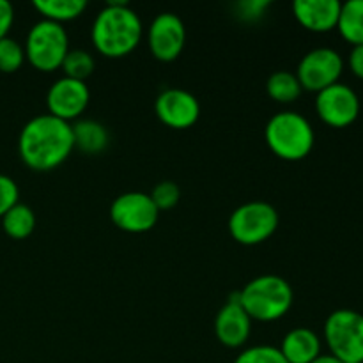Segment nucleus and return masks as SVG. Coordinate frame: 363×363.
Masks as SVG:
<instances>
[{
	"mask_svg": "<svg viewBox=\"0 0 363 363\" xmlns=\"http://www.w3.org/2000/svg\"><path fill=\"white\" fill-rule=\"evenodd\" d=\"M2 227L4 233L13 240H25L30 236L35 229V215L28 206L20 204L9 209L6 215L2 216Z\"/></svg>",
	"mask_w": 363,
	"mask_h": 363,
	"instance_id": "21",
	"label": "nucleus"
},
{
	"mask_svg": "<svg viewBox=\"0 0 363 363\" xmlns=\"http://www.w3.org/2000/svg\"><path fill=\"white\" fill-rule=\"evenodd\" d=\"M34 7L43 20L62 25L64 21H73L85 13V0H34Z\"/></svg>",
	"mask_w": 363,
	"mask_h": 363,
	"instance_id": "19",
	"label": "nucleus"
},
{
	"mask_svg": "<svg viewBox=\"0 0 363 363\" xmlns=\"http://www.w3.org/2000/svg\"><path fill=\"white\" fill-rule=\"evenodd\" d=\"M25 62V48L13 38L0 39V71L14 73Z\"/></svg>",
	"mask_w": 363,
	"mask_h": 363,
	"instance_id": "23",
	"label": "nucleus"
},
{
	"mask_svg": "<svg viewBox=\"0 0 363 363\" xmlns=\"http://www.w3.org/2000/svg\"><path fill=\"white\" fill-rule=\"evenodd\" d=\"M144 35L140 16L124 2H108L94 18L91 39L96 52L121 59L133 52Z\"/></svg>",
	"mask_w": 363,
	"mask_h": 363,
	"instance_id": "2",
	"label": "nucleus"
},
{
	"mask_svg": "<svg viewBox=\"0 0 363 363\" xmlns=\"http://www.w3.org/2000/svg\"><path fill=\"white\" fill-rule=\"evenodd\" d=\"M266 92L273 101L280 103V105H289V103L296 101L301 96L303 89H301L300 80H298L296 73L291 71H275L272 77L266 82Z\"/></svg>",
	"mask_w": 363,
	"mask_h": 363,
	"instance_id": "20",
	"label": "nucleus"
},
{
	"mask_svg": "<svg viewBox=\"0 0 363 363\" xmlns=\"http://www.w3.org/2000/svg\"><path fill=\"white\" fill-rule=\"evenodd\" d=\"M312 363H344V362H340L339 358H335V357H333V354H330V353L328 354H323L321 353Z\"/></svg>",
	"mask_w": 363,
	"mask_h": 363,
	"instance_id": "29",
	"label": "nucleus"
},
{
	"mask_svg": "<svg viewBox=\"0 0 363 363\" xmlns=\"http://www.w3.org/2000/svg\"><path fill=\"white\" fill-rule=\"evenodd\" d=\"M60 69L64 71V77L85 82L94 73L96 60L92 53L85 52V50H69Z\"/></svg>",
	"mask_w": 363,
	"mask_h": 363,
	"instance_id": "22",
	"label": "nucleus"
},
{
	"mask_svg": "<svg viewBox=\"0 0 363 363\" xmlns=\"http://www.w3.org/2000/svg\"><path fill=\"white\" fill-rule=\"evenodd\" d=\"M89 101H91V92L85 82L67 77L59 78L46 94V106H48L50 116L66 121V123L78 119L85 112Z\"/></svg>",
	"mask_w": 363,
	"mask_h": 363,
	"instance_id": "12",
	"label": "nucleus"
},
{
	"mask_svg": "<svg viewBox=\"0 0 363 363\" xmlns=\"http://www.w3.org/2000/svg\"><path fill=\"white\" fill-rule=\"evenodd\" d=\"M287 363H312L321 354V339L311 328H294L279 347Z\"/></svg>",
	"mask_w": 363,
	"mask_h": 363,
	"instance_id": "16",
	"label": "nucleus"
},
{
	"mask_svg": "<svg viewBox=\"0 0 363 363\" xmlns=\"http://www.w3.org/2000/svg\"><path fill=\"white\" fill-rule=\"evenodd\" d=\"M264 137L273 155L286 162H301L311 155L315 144L312 124L293 110L275 113L266 124Z\"/></svg>",
	"mask_w": 363,
	"mask_h": 363,
	"instance_id": "4",
	"label": "nucleus"
},
{
	"mask_svg": "<svg viewBox=\"0 0 363 363\" xmlns=\"http://www.w3.org/2000/svg\"><path fill=\"white\" fill-rule=\"evenodd\" d=\"M149 195H151L158 211H169V209L176 208L177 202H179L181 190L174 181H162V183H158L152 188Z\"/></svg>",
	"mask_w": 363,
	"mask_h": 363,
	"instance_id": "25",
	"label": "nucleus"
},
{
	"mask_svg": "<svg viewBox=\"0 0 363 363\" xmlns=\"http://www.w3.org/2000/svg\"><path fill=\"white\" fill-rule=\"evenodd\" d=\"M160 218L158 208L151 195L142 191H128L113 199L110 206V220L117 229L130 234L149 233Z\"/></svg>",
	"mask_w": 363,
	"mask_h": 363,
	"instance_id": "9",
	"label": "nucleus"
},
{
	"mask_svg": "<svg viewBox=\"0 0 363 363\" xmlns=\"http://www.w3.org/2000/svg\"><path fill=\"white\" fill-rule=\"evenodd\" d=\"M340 6L339 0H296L293 13L298 23L308 32L326 34L337 28Z\"/></svg>",
	"mask_w": 363,
	"mask_h": 363,
	"instance_id": "15",
	"label": "nucleus"
},
{
	"mask_svg": "<svg viewBox=\"0 0 363 363\" xmlns=\"http://www.w3.org/2000/svg\"><path fill=\"white\" fill-rule=\"evenodd\" d=\"M325 340L330 354L344 363H363V314L339 308L326 318Z\"/></svg>",
	"mask_w": 363,
	"mask_h": 363,
	"instance_id": "6",
	"label": "nucleus"
},
{
	"mask_svg": "<svg viewBox=\"0 0 363 363\" xmlns=\"http://www.w3.org/2000/svg\"><path fill=\"white\" fill-rule=\"evenodd\" d=\"M279 227V213L272 204L252 201L241 204L229 218V233L234 241L247 247L261 245L275 234Z\"/></svg>",
	"mask_w": 363,
	"mask_h": 363,
	"instance_id": "7",
	"label": "nucleus"
},
{
	"mask_svg": "<svg viewBox=\"0 0 363 363\" xmlns=\"http://www.w3.org/2000/svg\"><path fill=\"white\" fill-rule=\"evenodd\" d=\"M252 333V319L243 311L238 298H233L223 305L215 319V335L222 346L229 350H238L248 342Z\"/></svg>",
	"mask_w": 363,
	"mask_h": 363,
	"instance_id": "14",
	"label": "nucleus"
},
{
	"mask_svg": "<svg viewBox=\"0 0 363 363\" xmlns=\"http://www.w3.org/2000/svg\"><path fill=\"white\" fill-rule=\"evenodd\" d=\"M186 45V27L174 13H162L147 28V46L160 62H174Z\"/></svg>",
	"mask_w": 363,
	"mask_h": 363,
	"instance_id": "11",
	"label": "nucleus"
},
{
	"mask_svg": "<svg viewBox=\"0 0 363 363\" xmlns=\"http://www.w3.org/2000/svg\"><path fill=\"white\" fill-rule=\"evenodd\" d=\"M344 71V59L333 48H314L301 57L296 77L303 91L321 92L330 85L339 84Z\"/></svg>",
	"mask_w": 363,
	"mask_h": 363,
	"instance_id": "8",
	"label": "nucleus"
},
{
	"mask_svg": "<svg viewBox=\"0 0 363 363\" xmlns=\"http://www.w3.org/2000/svg\"><path fill=\"white\" fill-rule=\"evenodd\" d=\"M315 113L330 128H347L360 116V98L346 84H333L315 96Z\"/></svg>",
	"mask_w": 363,
	"mask_h": 363,
	"instance_id": "10",
	"label": "nucleus"
},
{
	"mask_svg": "<svg viewBox=\"0 0 363 363\" xmlns=\"http://www.w3.org/2000/svg\"><path fill=\"white\" fill-rule=\"evenodd\" d=\"M236 298L252 321L273 323L291 311L294 293L291 284L282 277L262 275L250 280Z\"/></svg>",
	"mask_w": 363,
	"mask_h": 363,
	"instance_id": "3",
	"label": "nucleus"
},
{
	"mask_svg": "<svg viewBox=\"0 0 363 363\" xmlns=\"http://www.w3.org/2000/svg\"><path fill=\"white\" fill-rule=\"evenodd\" d=\"M347 66L354 77L363 80V45L351 48L350 57H347Z\"/></svg>",
	"mask_w": 363,
	"mask_h": 363,
	"instance_id": "28",
	"label": "nucleus"
},
{
	"mask_svg": "<svg viewBox=\"0 0 363 363\" xmlns=\"http://www.w3.org/2000/svg\"><path fill=\"white\" fill-rule=\"evenodd\" d=\"M156 116L172 130L191 128L201 117V105L191 92L183 89H167L156 98Z\"/></svg>",
	"mask_w": 363,
	"mask_h": 363,
	"instance_id": "13",
	"label": "nucleus"
},
{
	"mask_svg": "<svg viewBox=\"0 0 363 363\" xmlns=\"http://www.w3.org/2000/svg\"><path fill=\"white\" fill-rule=\"evenodd\" d=\"M234 363H287L279 347L275 346H254L241 351Z\"/></svg>",
	"mask_w": 363,
	"mask_h": 363,
	"instance_id": "24",
	"label": "nucleus"
},
{
	"mask_svg": "<svg viewBox=\"0 0 363 363\" xmlns=\"http://www.w3.org/2000/svg\"><path fill=\"white\" fill-rule=\"evenodd\" d=\"M69 52V38L62 25L41 20L28 30L25 59L38 71L52 73L62 66Z\"/></svg>",
	"mask_w": 363,
	"mask_h": 363,
	"instance_id": "5",
	"label": "nucleus"
},
{
	"mask_svg": "<svg viewBox=\"0 0 363 363\" xmlns=\"http://www.w3.org/2000/svg\"><path fill=\"white\" fill-rule=\"evenodd\" d=\"M14 21V9L11 2L0 0V39L7 38Z\"/></svg>",
	"mask_w": 363,
	"mask_h": 363,
	"instance_id": "27",
	"label": "nucleus"
},
{
	"mask_svg": "<svg viewBox=\"0 0 363 363\" xmlns=\"http://www.w3.org/2000/svg\"><path fill=\"white\" fill-rule=\"evenodd\" d=\"M74 149L73 128L50 113L34 117L21 130L18 152L28 169L50 172L62 165Z\"/></svg>",
	"mask_w": 363,
	"mask_h": 363,
	"instance_id": "1",
	"label": "nucleus"
},
{
	"mask_svg": "<svg viewBox=\"0 0 363 363\" xmlns=\"http://www.w3.org/2000/svg\"><path fill=\"white\" fill-rule=\"evenodd\" d=\"M337 30L351 46L363 45V0H350L340 6Z\"/></svg>",
	"mask_w": 363,
	"mask_h": 363,
	"instance_id": "18",
	"label": "nucleus"
},
{
	"mask_svg": "<svg viewBox=\"0 0 363 363\" xmlns=\"http://www.w3.org/2000/svg\"><path fill=\"white\" fill-rule=\"evenodd\" d=\"M73 140L74 149L82 151L84 155L96 156L108 147L110 135L101 123L92 119L78 121L73 124Z\"/></svg>",
	"mask_w": 363,
	"mask_h": 363,
	"instance_id": "17",
	"label": "nucleus"
},
{
	"mask_svg": "<svg viewBox=\"0 0 363 363\" xmlns=\"http://www.w3.org/2000/svg\"><path fill=\"white\" fill-rule=\"evenodd\" d=\"M18 199H20L18 184L14 183V179H11L9 176L0 174V218H2L13 206L18 204Z\"/></svg>",
	"mask_w": 363,
	"mask_h": 363,
	"instance_id": "26",
	"label": "nucleus"
}]
</instances>
